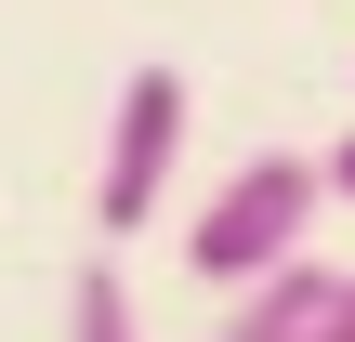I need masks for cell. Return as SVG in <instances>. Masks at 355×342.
Returning <instances> with one entry per match:
<instances>
[{"label": "cell", "instance_id": "6da1fadb", "mask_svg": "<svg viewBox=\"0 0 355 342\" xmlns=\"http://www.w3.org/2000/svg\"><path fill=\"white\" fill-rule=\"evenodd\" d=\"M316 211H329V171L316 158H237L211 198H198V224H184V264H198V290H263V277H290L303 250H316Z\"/></svg>", "mask_w": 355, "mask_h": 342}, {"label": "cell", "instance_id": "7a4b0ae2", "mask_svg": "<svg viewBox=\"0 0 355 342\" xmlns=\"http://www.w3.org/2000/svg\"><path fill=\"white\" fill-rule=\"evenodd\" d=\"M184 119H198L184 66H132V79H119V105H105V158H92V237H105V250H132V237L171 211Z\"/></svg>", "mask_w": 355, "mask_h": 342}, {"label": "cell", "instance_id": "3957f363", "mask_svg": "<svg viewBox=\"0 0 355 342\" xmlns=\"http://www.w3.org/2000/svg\"><path fill=\"white\" fill-rule=\"evenodd\" d=\"M329 277H343V264H316V250H303L290 277H263V290H237L211 342H303V330H316V303H329Z\"/></svg>", "mask_w": 355, "mask_h": 342}, {"label": "cell", "instance_id": "277c9868", "mask_svg": "<svg viewBox=\"0 0 355 342\" xmlns=\"http://www.w3.org/2000/svg\"><path fill=\"white\" fill-rule=\"evenodd\" d=\"M66 342H145V316H132V277H119V250H92V264L66 277Z\"/></svg>", "mask_w": 355, "mask_h": 342}, {"label": "cell", "instance_id": "5b68a950", "mask_svg": "<svg viewBox=\"0 0 355 342\" xmlns=\"http://www.w3.org/2000/svg\"><path fill=\"white\" fill-rule=\"evenodd\" d=\"M303 342H355V277H329V303H316V330Z\"/></svg>", "mask_w": 355, "mask_h": 342}, {"label": "cell", "instance_id": "8992f818", "mask_svg": "<svg viewBox=\"0 0 355 342\" xmlns=\"http://www.w3.org/2000/svg\"><path fill=\"white\" fill-rule=\"evenodd\" d=\"M316 171H329V198H343V211H355V132H343V145H329V158H316Z\"/></svg>", "mask_w": 355, "mask_h": 342}]
</instances>
